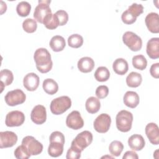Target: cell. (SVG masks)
Here are the masks:
<instances>
[{"instance_id":"37","label":"cell","mask_w":159,"mask_h":159,"mask_svg":"<svg viewBox=\"0 0 159 159\" xmlns=\"http://www.w3.org/2000/svg\"><path fill=\"white\" fill-rule=\"evenodd\" d=\"M127 10L134 16L136 17L139 16L143 12V7L140 4H137V3H133L132 5H130Z\"/></svg>"},{"instance_id":"42","label":"cell","mask_w":159,"mask_h":159,"mask_svg":"<svg viewBox=\"0 0 159 159\" xmlns=\"http://www.w3.org/2000/svg\"><path fill=\"white\" fill-rule=\"evenodd\" d=\"M150 75L155 78H159V63H153L150 69Z\"/></svg>"},{"instance_id":"21","label":"cell","mask_w":159,"mask_h":159,"mask_svg":"<svg viewBox=\"0 0 159 159\" xmlns=\"http://www.w3.org/2000/svg\"><path fill=\"white\" fill-rule=\"evenodd\" d=\"M112 68L114 72L119 75H125L129 70L127 61L122 58H117L112 64Z\"/></svg>"},{"instance_id":"17","label":"cell","mask_w":159,"mask_h":159,"mask_svg":"<svg viewBox=\"0 0 159 159\" xmlns=\"http://www.w3.org/2000/svg\"><path fill=\"white\" fill-rule=\"evenodd\" d=\"M147 53L152 59L159 58V38L155 37L150 39L147 43Z\"/></svg>"},{"instance_id":"31","label":"cell","mask_w":159,"mask_h":159,"mask_svg":"<svg viewBox=\"0 0 159 159\" xmlns=\"http://www.w3.org/2000/svg\"><path fill=\"white\" fill-rule=\"evenodd\" d=\"M123 149H124V145L121 142L118 140L112 141L109 146V152L114 157L120 156Z\"/></svg>"},{"instance_id":"41","label":"cell","mask_w":159,"mask_h":159,"mask_svg":"<svg viewBox=\"0 0 159 159\" xmlns=\"http://www.w3.org/2000/svg\"><path fill=\"white\" fill-rule=\"evenodd\" d=\"M49 140L50 142H58L65 144V136L59 131L53 132L50 135Z\"/></svg>"},{"instance_id":"14","label":"cell","mask_w":159,"mask_h":159,"mask_svg":"<svg viewBox=\"0 0 159 159\" xmlns=\"http://www.w3.org/2000/svg\"><path fill=\"white\" fill-rule=\"evenodd\" d=\"M40 83L39 77L34 73H29L27 74L23 80V84L24 88L30 91H34L37 89Z\"/></svg>"},{"instance_id":"8","label":"cell","mask_w":159,"mask_h":159,"mask_svg":"<svg viewBox=\"0 0 159 159\" xmlns=\"http://www.w3.org/2000/svg\"><path fill=\"white\" fill-rule=\"evenodd\" d=\"M50 1H39V4L36 6L34 17L39 23L43 24L45 18L52 13L51 9L49 6Z\"/></svg>"},{"instance_id":"34","label":"cell","mask_w":159,"mask_h":159,"mask_svg":"<svg viewBox=\"0 0 159 159\" xmlns=\"http://www.w3.org/2000/svg\"><path fill=\"white\" fill-rule=\"evenodd\" d=\"M22 27L26 32L33 33L37 30V22L34 19L27 18L24 20L22 23Z\"/></svg>"},{"instance_id":"11","label":"cell","mask_w":159,"mask_h":159,"mask_svg":"<svg viewBox=\"0 0 159 159\" xmlns=\"http://www.w3.org/2000/svg\"><path fill=\"white\" fill-rule=\"evenodd\" d=\"M66 124L67 127L74 130H78L84 125V121L78 111H73L66 117Z\"/></svg>"},{"instance_id":"22","label":"cell","mask_w":159,"mask_h":159,"mask_svg":"<svg viewBox=\"0 0 159 159\" xmlns=\"http://www.w3.org/2000/svg\"><path fill=\"white\" fill-rule=\"evenodd\" d=\"M49 44L52 50L57 52L62 51L66 45L65 39L60 35L53 36L51 39Z\"/></svg>"},{"instance_id":"27","label":"cell","mask_w":159,"mask_h":159,"mask_svg":"<svg viewBox=\"0 0 159 159\" xmlns=\"http://www.w3.org/2000/svg\"><path fill=\"white\" fill-rule=\"evenodd\" d=\"M110 77V72L105 66H99L97 68L94 73L95 79L99 82H104L109 80Z\"/></svg>"},{"instance_id":"25","label":"cell","mask_w":159,"mask_h":159,"mask_svg":"<svg viewBox=\"0 0 159 159\" xmlns=\"http://www.w3.org/2000/svg\"><path fill=\"white\" fill-rule=\"evenodd\" d=\"M142 81V75L132 71L126 78V83L128 86L131 88H137L139 86Z\"/></svg>"},{"instance_id":"19","label":"cell","mask_w":159,"mask_h":159,"mask_svg":"<svg viewBox=\"0 0 159 159\" xmlns=\"http://www.w3.org/2000/svg\"><path fill=\"white\" fill-rule=\"evenodd\" d=\"M123 101L126 106L130 108H135L139 104V96L136 92L129 91L125 93Z\"/></svg>"},{"instance_id":"30","label":"cell","mask_w":159,"mask_h":159,"mask_svg":"<svg viewBox=\"0 0 159 159\" xmlns=\"http://www.w3.org/2000/svg\"><path fill=\"white\" fill-rule=\"evenodd\" d=\"M132 65L135 68L143 70L147 67V61L143 55H138L132 58Z\"/></svg>"},{"instance_id":"15","label":"cell","mask_w":159,"mask_h":159,"mask_svg":"<svg viewBox=\"0 0 159 159\" xmlns=\"http://www.w3.org/2000/svg\"><path fill=\"white\" fill-rule=\"evenodd\" d=\"M145 22L150 32L155 34L159 32V19L157 13L150 12L148 14L145 19Z\"/></svg>"},{"instance_id":"23","label":"cell","mask_w":159,"mask_h":159,"mask_svg":"<svg viewBox=\"0 0 159 159\" xmlns=\"http://www.w3.org/2000/svg\"><path fill=\"white\" fill-rule=\"evenodd\" d=\"M85 107L86 111L90 114H95L99 111L101 107V103L99 98L94 96L89 97L86 101Z\"/></svg>"},{"instance_id":"38","label":"cell","mask_w":159,"mask_h":159,"mask_svg":"<svg viewBox=\"0 0 159 159\" xmlns=\"http://www.w3.org/2000/svg\"><path fill=\"white\" fill-rule=\"evenodd\" d=\"M121 19L122 22L125 24H132L137 20V17L132 15L127 9L122 14Z\"/></svg>"},{"instance_id":"40","label":"cell","mask_w":159,"mask_h":159,"mask_svg":"<svg viewBox=\"0 0 159 159\" xmlns=\"http://www.w3.org/2000/svg\"><path fill=\"white\" fill-rule=\"evenodd\" d=\"M96 95L99 99H103L109 94V88L107 86L101 85L99 86L96 90Z\"/></svg>"},{"instance_id":"32","label":"cell","mask_w":159,"mask_h":159,"mask_svg":"<svg viewBox=\"0 0 159 159\" xmlns=\"http://www.w3.org/2000/svg\"><path fill=\"white\" fill-rule=\"evenodd\" d=\"M31 5L27 1H21L18 3L16 7V11L21 17L27 16L30 12Z\"/></svg>"},{"instance_id":"43","label":"cell","mask_w":159,"mask_h":159,"mask_svg":"<svg viewBox=\"0 0 159 159\" xmlns=\"http://www.w3.org/2000/svg\"><path fill=\"white\" fill-rule=\"evenodd\" d=\"M123 159H138L139 158V157L137 155V154L134 152V151H127L123 157H122Z\"/></svg>"},{"instance_id":"4","label":"cell","mask_w":159,"mask_h":159,"mask_svg":"<svg viewBox=\"0 0 159 159\" xmlns=\"http://www.w3.org/2000/svg\"><path fill=\"white\" fill-rule=\"evenodd\" d=\"M122 41L132 51L137 52L142 48V40L134 32L130 31L125 32L122 36Z\"/></svg>"},{"instance_id":"7","label":"cell","mask_w":159,"mask_h":159,"mask_svg":"<svg viewBox=\"0 0 159 159\" xmlns=\"http://www.w3.org/2000/svg\"><path fill=\"white\" fill-rule=\"evenodd\" d=\"M25 93L19 89L10 91L7 93L4 97L5 102L8 106H15L24 103L25 101Z\"/></svg>"},{"instance_id":"24","label":"cell","mask_w":159,"mask_h":159,"mask_svg":"<svg viewBox=\"0 0 159 159\" xmlns=\"http://www.w3.org/2000/svg\"><path fill=\"white\" fill-rule=\"evenodd\" d=\"M64 144L58 142H50L48 147V155L52 157H58L63 153Z\"/></svg>"},{"instance_id":"28","label":"cell","mask_w":159,"mask_h":159,"mask_svg":"<svg viewBox=\"0 0 159 159\" xmlns=\"http://www.w3.org/2000/svg\"><path fill=\"white\" fill-rule=\"evenodd\" d=\"M0 80L2 85L5 86L10 85L14 80L12 72L7 69L2 70L0 71Z\"/></svg>"},{"instance_id":"5","label":"cell","mask_w":159,"mask_h":159,"mask_svg":"<svg viewBox=\"0 0 159 159\" xmlns=\"http://www.w3.org/2000/svg\"><path fill=\"white\" fill-rule=\"evenodd\" d=\"M22 145L30 155H37L43 150V145L32 136H26L22 140Z\"/></svg>"},{"instance_id":"3","label":"cell","mask_w":159,"mask_h":159,"mask_svg":"<svg viewBox=\"0 0 159 159\" xmlns=\"http://www.w3.org/2000/svg\"><path fill=\"white\" fill-rule=\"evenodd\" d=\"M71 106V99L67 96H62L53 99L50 103V111L52 114L60 115L64 113Z\"/></svg>"},{"instance_id":"35","label":"cell","mask_w":159,"mask_h":159,"mask_svg":"<svg viewBox=\"0 0 159 159\" xmlns=\"http://www.w3.org/2000/svg\"><path fill=\"white\" fill-rule=\"evenodd\" d=\"M14 156L17 159H27L30 157L23 145L17 147L14 151Z\"/></svg>"},{"instance_id":"13","label":"cell","mask_w":159,"mask_h":159,"mask_svg":"<svg viewBox=\"0 0 159 159\" xmlns=\"http://www.w3.org/2000/svg\"><path fill=\"white\" fill-rule=\"evenodd\" d=\"M17 142V135L11 131L0 132V148H8L13 147Z\"/></svg>"},{"instance_id":"39","label":"cell","mask_w":159,"mask_h":159,"mask_svg":"<svg viewBox=\"0 0 159 159\" xmlns=\"http://www.w3.org/2000/svg\"><path fill=\"white\" fill-rule=\"evenodd\" d=\"M55 15L58 19L59 25H65L68 20V14L64 10H59L55 12Z\"/></svg>"},{"instance_id":"29","label":"cell","mask_w":159,"mask_h":159,"mask_svg":"<svg viewBox=\"0 0 159 159\" xmlns=\"http://www.w3.org/2000/svg\"><path fill=\"white\" fill-rule=\"evenodd\" d=\"M43 24L46 28L50 30L55 29L59 25V22L55 14H53L52 13L50 14L45 18Z\"/></svg>"},{"instance_id":"36","label":"cell","mask_w":159,"mask_h":159,"mask_svg":"<svg viewBox=\"0 0 159 159\" xmlns=\"http://www.w3.org/2000/svg\"><path fill=\"white\" fill-rule=\"evenodd\" d=\"M81 152L76 147L71 145V147L67 151L66 157L67 159H78L81 157Z\"/></svg>"},{"instance_id":"18","label":"cell","mask_w":159,"mask_h":159,"mask_svg":"<svg viewBox=\"0 0 159 159\" xmlns=\"http://www.w3.org/2000/svg\"><path fill=\"white\" fill-rule=\"evenodd\" d=\"M128 145L133 150L139 151L145 147V142L141 135L134 134L129 138Z\"/></svg>"},{"instance_id":"2","label":"cell","mask_w":159,"mask_h":159,"mask_svg":"<svg viewBox=\"0 0 159 159\" xmlns=\"http://www.w3.org/2000/svg\"><path fill=\"white\" fill-rule=\"evenodd\" d=\"M133 121L132 114L126 110L119 111L116 118L117 129L122 132H127L132 128Z\"/></svg>"},{"instance_id":"9","label":"cell","mask_w":159,"mask_h":159,"mask_svg":"<svg viewBox=\"0 0 159 159\" xmlns=\"http://www.w3.org/2000/svg\"><path fill=\"white\" fill-rule=\"evenodd\" d=\"M111 124V118L107 114L102 113L99 115L94 121L93 126L96 131L99 133L107 132Z\"/></svg>"},{"instance_id":"16","label":"cell","mask_w":159,"mask_h":159,"mask_svg":"<svg viewBox=\"0 0 159 159\" xmlns=\"http://www.w3.org/2000/svg\"><path fill=\"white\" fill-rule=\"evenodd\" d=\"M145 134L151 143L153 145H158L159 131L158 127L155 123L151 122L146 125Z\"/></svg>"},{"instance_id":"1","label":"cell","mask_w":159,"mask_h":159,"mask_svg":"<svg viewBox=\"0 0 159 159\" xmlns=\"http://www.w3.org/2000/svg\"><path fill=\"white\" fill-rule=\"evenodd\" d=\"M36 68L42 73L50 71L53 66L51 55L45 48H40L35 50L34 55Z\"/></svg>"},{"instance_id":"6","label":"cell","mask_w":159,"mask_h":159,"mask_svg":"<svg viewBox=\"0 0 159 159\" xmlns=\"http://www.w3.org/2000/svg\"><path fill=\"white\" fill-rule=\"evenodd\" d=\"M93 138V134L91 132L88 130L83 131L78 134L73 139L71 145L75 146L80 150L83 151L92 143Z\"/></svg>"},{"instance_id":"12","label":"cell","mask_w":159,"mask_h":159,"mask_svg":"<svg viewBox=\"0 0 159 159\" xmlns=\"http://www.w3.org/2000/svg\"><path fill=\"white\" fill-rule=\"evenodd\" d=\"M30 119L35 124H43L47 119V112L45 107L42 105L35 106L31 111Z\"/></svg>"},{"instance_id":"20","label":"cell","mask_w":159,"mask_h":159,"mask_svg":"<svg viewBox=\"0 0 159 159\" xmlns=\"http://www.w3.org/2000/svg\"><path fill=\"white\" fill-rule=\"evenodd\" d=\"M77 65L81 72L89 73L93 70L94 67V61L91 58L84 57L78 60Z\"/></svg>"},{"instance_id":"10","label":"cell","mask_w":159,"mask_h":159,"mask_svg":"<svg viewBox=\"0 0 159 159\" xmlns=\"http://www.w3.org/2000/svg\"><path fill=\"white\" fill-rule=\"evenodd\" d=\"M25 120L24 114L19 111H12L6 116L5 124L7 127H17L21 125Z\"/></svg>"},{"instance_id":"33","label":"cell","mask_w":159,"mask_h":159,"mask_svg":"<svg viewBox=\"0 0 159 159\" xmlns=\"http://www.w3.org/2000/svg\"><path fill=\"white\" fill-rule=\"evenodd\" d=\"M83 43V38L81 35L75 34L71 35L68 38V44L70 47L72 48H78L80 47Z\"/></svg>"},{"instance_id":"26","label":"cell","mask_w":159,"mask_h":159,"mask_svg":"<svg viewBox=\"0 0 159 159\" xmlns=\"http://www.w3.org/2000/svg\"><path fill=\"white\" fill-rule=\"evenodd\" d=\"M42 87L44 91L50 95L55 94L58 90V85L57 83L51 78L45 79L43 82Z\"/></svg>"}]
</instances>
